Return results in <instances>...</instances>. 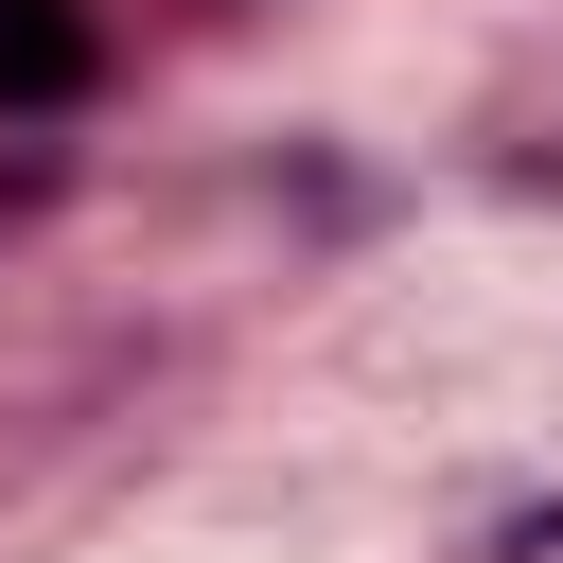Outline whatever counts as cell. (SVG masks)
<instances>
[{"label":"cell","instance_id":"cell-1","mask_svg":"<svg viewBox=\"0 0 563 563\" xmlns=\"http://www.w3.org/2000/svg\"><path fill=\"white\" fill-rule=\"evenodd\" d=\"M88 88V0H18L0 18V123H53Z\"/></svg>","mask_w":563,"mask_h":563},{"label":"cell","instance_id":"cell-2","mask_svg":"<svg viewBox=\"0 0 563 563\" xmlns=\"http://www.w3.org/2000/svg\"><path fill=\"white\" fill-rule=\"evenodd\" d=\"M457 563H563V493H510V510H493Z\"/></svg>","mask_w":563,"mask_h":563}]
</instances>
